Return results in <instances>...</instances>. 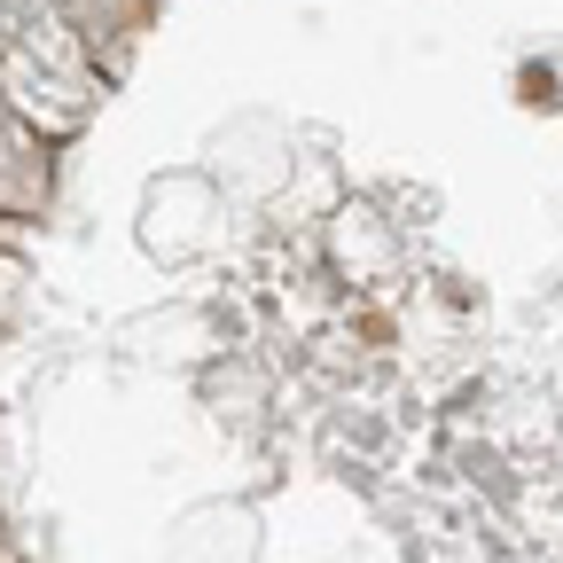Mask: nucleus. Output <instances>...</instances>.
Segmentation results:
<instances>
[]
</instances>
